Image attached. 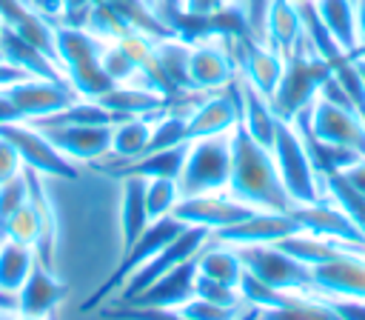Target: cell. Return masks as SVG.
<instances>
[{
    "instance_id": "cell-49",
    "label": "cell",
    "mask_w": 365,
    "mask_h": 320,
    "mask_svg": "<svg viewBox=\"0 0 365 320\" xmlns=\"http://www.w3.org/2000/svg\"><path fill=\"white\" fill-rule=\"evenodd\" d=\"M23 117H20V111H17V106L11 103V97L6 94V89H0V126H6V123H20Z\"/></svg>"
},
{
    "instance_id": "cell-20",
    "label": "cell",
    "mask_w": 365,
    "mask_h": 320,
    "mask_svg": "<svg viewBox=\"0 0 365 320\" xmlns=\"http://www.w3.org/2000/svg\"><path fill=\"white\" fill-rule=\"evenodd\" d=\"M97 103L111 111L114 123L125 117H154L171 106L168 97L140 83H114L103 97H97Z\"/></svg>"
},
{
    "instance_id": "cell-2",
    "label": "cell",
    "mask_w": 365,
    "mask_h": 320,
    "mask_svg": "<svg viewBox=\"0 0 365 320\" xmlns=\"http://www.w3.org/2000/svg\"><path fill=\"white\" fill-rule=\"evenodd\" d=\"M331 71H334L331 63L322 60L319 54H314V49L305 40L297 51H291L285 57L282 77H279V83L271 94L274 114L279 120L291 123L302 109H308L317 100V94H319L322 83L331 77Z\"/></svg>"
},
{
    "instance_id": "cell-48",
    "label": "cell",
    "mask_w": 365,
    "mask_h": 320,
    "mask_svg": "<svg viewBox=\"0 0 365 320\" xmlns=\"http://www.w3.org/2000/svg\"><path fill=\"white\" fill-rule=\"evenodd\" d=\"M339 174L345 177V183H348L354 191H359V194L365 197V157H359L356 163H351V166L342 169Z\"/></svg>"
},
{
    "instance_id": "cell-32",
    "label": "cell",
    "mask_w": 365,
    "mask_h": 320,
    "mask_svg": "<svg viewBox=\"0 0 365 320\" xmlns=\"http://www.w3.org/2000/svg\"><path fill=\"white\" fill-rule=\"evenodd\" d=\"M97 123H114V117L97 100H86V97L74 100L71 106H66L57 114H48L43 120H31V126H37V129H43V126H97Z\"/></svg>"
},
{
    "instance_id": "cell-7",
    "label": "cell",
    "mask_w": 365,
    "mask_h": 320,
    "mask_svg": "<svg viewBox=\"0 0 365 320\" xmlns=\"http://www.w3.org/2000/svg\"><path fill=\"white\" fill-rule=\"evenodd\" d=\"M211 240V231L208 229H200V226H185L171 243H165L154 257H148L128 280H125V286L111 297L114 300V306H123V303H128L137 291H143L145 286H151L157 277H163L165 271H171L174 266H180V263H185V260H191V257H197V251L205 246Z\"/></svg>"
},
{
    "instance_id": "cell-57",
    "label": "cell",
    "mask_w": 365,
    "mask_h": 320,
    "mask_svg": "<svg viewBox=\"0 0 365 320\" xmlns=\"http://www.w3.org/2000/svg\"><path fill=\"white\" fill-rule=\"evenodd\" d=\"M177 3H180V0H177Z\"/></svg>"
},
{
    "instance_id": "cell-43",
    "label": "cell",
    "mask_w": 365,
    "mask_h": 320,
    "mask_svg": "<svg viewBox=\"0 0 365 320\" xmlns=\"http://www.w3.org/2000/svg\"><path fill=\"white\" fill-rule=\"evenodd\" d=\"M194 294L205 297L211 303H222V306H245L237 286H228V283H220V280H211L202 274H197V280H194Z\"/></svg>"
},
{
    "instance_id": "cell-52",
    "label": "cell",
    "mask_w": 365,
    "mask_h": 320,
    "mask_svg": "<svg viewBox=\"0 0 365 320\" xmlns=\"http://www.w3.org/2000/svg\"><path fill=\"white\" fill-rule=\"evenodd\" d=\"M11 320H51V317H31V314H11Z\"/></svg>"
},
{
    "instance_id": "cell-50",
    "label": "cell",
    "mask_w": 365,
    "mask_h": 320,
    "mask_svg": "<svg viewBox=\"0 0 365 320\" xmlns=\"http://www.w3.org/2000/svg\"><path fill=\"white\" fill-rule=\"evenodd\" d=\"M354 6H356V40H359L354 57H365V0H354Z\"/></svg>"
},
{
    "instance_id": "cell-3",
    "label": "cell",
    "mask_w": 365,
    "mask_h": 320,
    "mask_svg": "<svg viewBox=\"0 0 365 320\" xmlns=\"http://www.w3.org/2000/svg\"><path fill=\"white\" fill-rule=\"evenodd\" d=\"M271 157L277 163L279 180L288 191V197L294 200V206H311L325 200V189H322V177L311 163V154L299 137V131L294 129V123L279 120L274 143H271Z\"/></svg>"
},
{
    "instance_id": "cell-36",
    "label": "cell",
    "mask_w": 365,
    "mask_h": 320,
    "mask_svg": "<svg viewBox=\"0 0 365 320\" xmlns=\"http://www.w3.org/2000/svg\"><path fill=\"white\" fill-rule=\"evenodd\" d=\"M259 320H336V314L331 311V306L322 297L299 294L288 306L259 311Z\"/></svg>"
},
{
    "instance_id": "cell-12",
    "label": "cell",
    "mask_w": 365,
    "mask_h": 320,
    "mask_svg": "<svg viewBox=\"0 0 365 320\" xmlns=\"http://www.w3.org/2000/svg\"><path fill=\"white\" fill-rule=\"evenodd\" d=\"M314 297L322 300H365V254L342 251L311 266Z\"/></svg>"
},
{
    "instance_id": "cell-5",
    "label": "cell",
    "mask_w": 365,
    "mask_h": 320,
    "mask_svg": "<svg viewBox=\"0 0 365 320\" xmlns=\"http://www.w3.org/2000/svg\"><path fill=\"white\" fill-rule=\"evenodd\" d=\"M185 229V223H180L174 214H165V217H157V220H151L148 226H145V231L120 254V263L111 269V274L94 289V294L80 306L83 311H94V309H100V303L103 300H108V297H114L123 286H125V280L148 260V257H154L165 243H171L180 231Z\"/></svg>"
},
{
    "instance_id": "cell-33",
    "label": "cell",
    "mask_w": 365,
    "mask_h": 320,
    "mask_svg": "<svg viewBox=\"0 0 365 320\" xmlns=\"http://www.w3.org/2000/svg\"><path fill=\"white\" fill-rule=\"evenodd\" d=\"M322 177V189H325V194L354 220V226L365 234V197L359 194V191H354L348 183H345V177L339 174V171H325V174H319Z\"/></svg>"
},
{
    "instance_id": "cell-1",
    "label": "cell",
    "mask_w": 365,
    "mask_h": 320,
    "mask_svg": "<svg viewBox=\"0 0 365 320\" xmlns=\"http://www.w3.org/2000/svg\"><path fill=\"white\" fill-rule=\"evenodd\" d=\"M231 197L257 209V211H291L294 200L288 197L271 149L259 146L242 126L231 131V177L228 189Z\"/></svg>"
},
{
    "instance_id": "cell-15",
    "label": "cell",
    "mask_w": 365,
    "mask_h": 320,
    "mask_svg": "<svg viewBox=\"0 0 365 320\" xmlns=\"http://www.w3.org/2000/svg\"><path fill=\"white\" fill-rule=\"evenodd\" d=\"M251 206L240 203L237 197H231L228 191H211V194H191V197H180L177 206H174V217L185 226H200V229H208V231H217V229H225L242 217H248Z\"/></svg>"
},
{
    "instance_id": "cell-38",
    "label": "cell",
    "mask_w": 365,
    "mask_h": 320,
    "mask_svg": "<svg viewBox=\"0 0 365 320\" xmlns=\"http://www.w3.org/2000/svg\"><path fill=\"white\" fill-rule=\"evenodd\" d=\"M248 306H222V303H211L205 297H191L180 306V311L188 317V320H240L242 311Z\"/></svg>"
},
{
    "instance_id": "cell-11",
    "label": "cell",
    "mask_w": 365,
    "mask_h": 320,
    "mask_svg": "<svg viewBox=\"0 0 365 320\" xmlns=\"http://www.w3.org/2000/svg\"><path fill=\"white\" fill-rule=\"evenodd\" d=\"M240 126V80L228 83L208 97H200L185 114V134L191 140L231 134Z\"/></svg>"
},
{
    "instance_id": "cell-16",
    "label": "cell",
    "mask_w": 365,
    "mask_h": 320,
    "mask_svg": "<svg viewBox=\"0 0 365 320\" xmlns=\"http://www.w3.org/2000/svg\"><path fill=\"white\" fill-rule=\"evenodd\" d=\"M294 231L302 229L291 211H251L248 217L211 231V240L228 246H262V243H277Z\"/></svg>"
},
{
    "instance_id": "cell-17",
    "label": "cell",
    "mask_w": 365,
    "mask_h": 320,
    "mask_svg": "<svg viewBox=\"0 0 365 320\" xmlns=\"http://www.w3.org/2000/svg\"><path fill=\"white\" fill-rule=\"evenodd\" d=\"M40 131L71 163H94V160H103L106 154H111L114 123H97V126H43Z\"/></svg>"
},
{
    "instance_id": "cell-6",
    "label": "cell",
    "mask_w": 365,
    "mask_h": 320,
    "mask_svg": "<svg viewBox=\"0 0 365 320\" xmlns=\"http://www.w3.org/2000/svg\"><path fill=\"white\" fill-rule=\"evenodd\" d=\"M242 269L251 271L254 277H259L262 283L279 289V291H294V294H314V283H311V266L294 260L291 254H285L282 249H277L274 243H262V246H234Z\"/></svg>"
},
{
    "instance_id": "cell-29",
    "label": "cell",
    "mask_w": 365,
    "mask_h": 320,
    "mask_svg": "<svg viewBox=\"0 0 365 320\" xmlns=\"http://www.w3.org/2000/svg\"><path fill=\"white\" fill-rule=\"evenodd\" d=\"M188 51H191V43L180 40L177 34L154 43V63L165 74V80L174 86V91H180V94L191 91V86H188Z\"/></svg>"
},
{
    "instance_id": "cell-23",
    "label": "cell",
    "mask_w": 365,
    "mask_h": 320,
    "mask_svg": "<svg viewBox=\"0 0 365 320\" xmlns=\"http://www.w3.org/2000/svg\"><path fill=\"white\" fill-rule=\"evenodd\" d=\"M0 49H3V60L11 63L14 69H20V71L29 74V77H51V80L63 77V69H60L46 51H40V49L31 46L29 40H23V37H20L14 29H9V26L0 29Z\"/></svg>"
},
{
    "instance_id": "cell-27",
    "label": "cell",
    "mask_w": 365,
    "mask_h": 320,
    "mask_svg": "<svg viewBox=\"0 0 365 320\" xmlns=\"http://www.w3.org/2000/svg\"><path fill=\"white\" fill-rule=\"evenodd\" d=\"M314 6L319 11L325 29L336 40V46L348 57H354L356 54V46H359V40H356V6H354V0H314Z\"/></svg>"
},
{
    "instance_id": "cell-13",
    "label": "cell",
    "mask_w": 365,
    "mask_h": 320,
    "mask_svg": "<svg viewBox=\"0 0 365 320\" xmlns=\"http://www.w3.org/2000/svg\"><path fill=\"white\" fill-rule=\"evenodd\" d=\"M6 94L11 97V103L17 106V111L26 123L57 114L66 106H71L74 100H80V94L68 86L66 77H57V80H51V77H23V80L11 83L6 89Z\"/></svg>"
},
{
    "instance_id": "cell-47",
    "label": "cell",
    "mask_w": 365,
    "mask_h": 320,
    "mask_svg": "<svg viewBox=\"0 0 365 320\" xmlns=\"http://www.w3.org/2000/svg\"><path fill=\"white\" fill-rule=\"evenodd\" d=\"M94 3H97V0H57V11H63L68 23H77V26H80L83 14H86Z\"/></svg>"
},
{
    "instance_id": "cell-28",
    "label": "cell",
    "mask_w": 365,
    "mask_h": 320,
    "mask_svg": "<svg viewBox=\"0 0 365 320\" xmlns=\"http://www.w3.org/2000/svg\"><path fill=\"white\" fill-rule=\"evenodd\" d=\"M242 271H245V269H242V260H240L237 249L228 246V243L208 240V243L197 251V274H202V277H211V280L237 286L240 277H242Z\"/></svg>"
},
{
    "instance_id": "cell-51",
    "label": "cell",
    "mask_w": 365,
    "mask_h": 320,
    "mask_svg": "<svg viewBox=\"0 0 365 320\" xmlns=\"http://www.w3.org/2000/svg\"><path fill=\"white\" fill-rule=\"evenodd\" d=\"M23 77H29V74H23V71L14 69L11 63L0 60V89H9L11 83H17V80H23Z\"/></svg>"
},
{
    "instance_id": "cell-25",
    "label": "cell",
    "mask_w": 365,
    "mask_h": 320,
    "mask_svg": "<svg viewBox=\"0 0 365 320\" xmlns=\"http://www.w3.org/2000/svg\"><path fill=\"white\" fill-rule=\"evenodd\" d=\"M103 46L106 43L100 37H94L88 29L77 23H63V26L54 23V49H57V63L63 71L71 66L88 63V60H100Z\"/></svg>"
},
{
    "instance_id": "cell-19",
    "label": "cell",
    "mask_w": 365,
    "mask_h": 320,
    "mask_svg": "<svg viewBox=\"0 0 365 320\" xmlns=\"http://www.w3.org/2000/svg\"><path fill=\"white\" fill-rule=\"evenodd\" d=\"M66 297V283L54 277V269H46L43 263L34 260L26 283L14 294V311L17 314H31V317H51V311L60 306Z\"/></svg>"
},
{
    "instance_id": "cell-55",
    "label": "cell",
    "mask_w": 365,
    "mask_h": 320,
    "mask_svg": "<svg viewBox=\"0 0 365 320\" xmlns=\"http://www.w3.org/2000/svg\"><path fill=\"white\" fill-rule=\"evenodd\" d=\"M0 60H3V49H0Z\"/></svg>"
},
{
    "instance_id": "cell-53",
    "label": "cell",
    "mask_w": 365,
    "mask_h": 320,
    "mask_svg": "<svg viewBox=\"0 0 365 320\" xmlns=\"http://www.w3.org/2000/svg\"><path fill=\"white\" fill-rule=\"evenodd\" d=\"M354 63H356V69H359V74L365 80V57H354Z\"/></svg>"
},
{
    "instance_id": "cell-56",
    "label": "cell",
    "mask_w": 365,
    "mask_h": 320,
    "mask_svg": "<svg viewBox=\"0 0 365 320\" xmlns=\"http://www.w3.org/2000/svg\"><path fill=\"white\" fill-rule=\"evenodd\" d=\"M242 314H245V311H242ZM240 320H242V317H240Z\"/></svg>"
},
{
    "instance_id": "cell-18",
    "label": "cell",
    "mask_w": 365,
    "mask_h": 320,
    "mask_svg": "<svg viewBox=\"0 0 365 320\" xmlns=\"http://www.w3.org/2000/svg\"><path fill=\"white\" fill-rule=\"evenodd\" d=\"M194 280H197V257L174 266L163 277H157L151 286L137 291L123 306H160V309H180L185 300L194 297Z\"/></svg>"
},
{
    "instance_id": "cell-39",
    "label": "cell",
    "mask_w": 365,
    "mask_h": 320,
    "mask_svg": "<svg viewBox=\"0 0 365 320\" xmlns=\"http://www.w3.org/2000/svg\"><path fill=\"white\" fill-rule=\"evenodd\" d=\"M3 240H14V243H23V246H31L37 243V214L26 197V203L9 217L6 223V231H3Z\"/></svg>"
},
{
    "instance_id": "cell-14",
    "label": "cell",
    "mask_w": 365,
    "mask_h": 320,
    "mask_svg": "<svg viewBox=\"0 0 365 320\" xmlns=\"http://www.w3.org/2000/svg\"><path fill=\"white\" fill-rule=\"evenodd\" d=\"M228 40V49L234 54V63H237V71L245 83H251L259 94H265L271 100L279 77H282V69H285V57L271 49L268 43H259L254 40L251 34H242V37H225Z\"/></svg>"
},
{
    "instance_id": "cell-8",
    "label": "cell",
    "mask_w": 365,
    "mask_h": 320,
    "mask_svg": "<svg viewBox=\"0 0 365 320\" xmlns=\"http://www.w3.org/2000/svg\"><path fill=\"white\" fill-rule=\"evenodd\" d=\"M0 137H6L17 149V154L23 160V169H31L43 177H60V180H74L80 174L77 166L63 151H57L51 146V140L37 126H31L26 120L0 126Z\"/></svg>"
},
{
    "instance_id": "cell-42",
    "label": "cell",
    "mask_w": 365,
    "mask_h": 320,
    "mask_svg": "<svg viewBox=\"0 0 365 320\" xmlns=\"http://www.w3.org/2000/svg\"><path fill=\"white\" fill-rule=\"evenodd\" d=\"M111 320H188L180 309H160V306H111L106 309Z\"/></svg>"
},
{
    "instance_id": "cell-45",
    "label": "cell",
    "mask_w": 365,
    "mask_h": 320,
    "mask_svg": "<svg viewBox=\"0 0 365 320\" xmlns=\"http://www.w3.org/2000/svg\"><path fill=\"white\" fill-rule=\"evenodd\" d=\"M20 171H23V160H20L17 149L6 137H0V183L17 177Z\"/></svg>"
},
{
    "instance_id": "cell-30",
    "label": "cell",
    "mask_w": 365,
    "mask_h": 320,
    "mask_svg": "<svg viewBox=\"0 0 365 320\" xmlns=\"http://www.w3.org/2000/svg\"><path fill=\"white\" fill-rule=\"evenodd\" d=\"M154 117H125V120L114 123V131H111V154H114V160H134V157L145 154Z\"/></svg>"
},
{
    "instance_id": "cell-26",
    "label": "cell",
    "mask_w": 365,
    "mask_h": 320,
    "mask_svg": "<svg viewBox=\"0 0 365 320\" xmlns=\"http://www.w3.org/2000/svg\"><path fill=\"white\" fill-rule=\"evenodd\" d=\"M145 211V180L143 177H123V194H120V234H123V251L145 231L148 226Z\"/></svg>"
},
{
    "instance_id": "cell-46",
    "label": "cell",
    "mask_w": 365,
    "mask_h": 320,
    "mask_svg": "<svg viewBox=\"0 0 365 320\" xmlns=\"http://www.w3.org/2000/svg\"><path fill=\"white\" fill-rule=\"evenodd\" d=\"M231 3H237V0H180V14L182 17H208V14L222 11Z\"/></svg>"
},
{
    "instance_id": "cell-4",
    "label": "cell",
    "mask_w": 365,
    "mask_h": 320,
    "mask_svg": "<svg viewBox=\"0 0 365 320\" xmlns=\"http://www.w3.org/2000/svg\"><path fill=\"white\" fill-rule=\"evenodd\" d=\"M231 177V134L191 140L177 177L180 197L225 191Z\"/></svg>"
},
{
    "instance_id": "cell-9",
    "label": "cell",
    "mask_w": 365,
    "mask_h": 320,
    "mask_svg": "<svg viewBox=\"0 0 365 320\" xmlns=\"http://www.w3.org/2000/svg\"><path fill=\"white\" fill-rule=\"evenodd\" d=\"M302 117L317 140L351 149L359 157H365V120L354 109L317 97L308 109H302Z\"/></svg>"
},
{
    "instance_id": "cell-22",
    "label": "cell",
    "mask_w": 365,
    "mask_h": 320,
    "mask_svg": "<svg viewBox=\"0 0 365 320\" xmlns=\"http://www.w3.org/2000/svg\"><path fill=\"white\" fill-rule=\"evenodd\" d=\"M240 126L265 149H271L274 143V134H277V126H279V117L274 114L271 109V100L265 94H259L251 83H245L240 74Z\"/></svg>"
},
{
    "instance_id": "cell-37",
    "label": "cell",
    "mask_w": 365,
    "mask_h": 320,
    "mask_svg": "<svg viewBox=\"0 0 365 320\" xmlns=\"http://www.w3.org/2000/svg\"><path fill=\"white\" fill-rule=\"evenodd\" d=\"M177 200H180L177 180H171V177H151V180H145V211H148V220L171 214Z\"/></svg>"
},
{
    "instance_id": "cell-21",
    "label": "cell",
    "mask_w": 365,
    "mask_h": 320,
    "mask_svg": "<svg viewBox=\"0 0 365 320\" xmlns=\"http://www.w3.org/2000/svg\"><path fill=\"white\" fill-rule=\"evenodd\" d=\"M29 183V203L37 214V243H34V260L46 269H54V246H57V211L51 206V197L46 191V177L23 169Z\"/></svg>"
},
{
    "instance_id": "cell-44",
    "label": "cell",
    "mask_w": 365,
    "mask_h": 320,
    "mask_svg": "<svg viewBox=\"0 0 365 320\" xmlns=\"http://www.w3.org/2000/svg\"><path fill=\"white\" fill-rule=\"evenodd\" d=\"M271 3L274 0H237V6L242 9V17H245L248 34L259 43H265V17H268Z\"/></svg>"
},
{
    "instance_id": "cell-54",
    "label": "cell",
    "mask_w": 365,
    "mask_h": 320,
    "mask_svg": "<svg viewBox=\"0 0 365 320\" xmlns=\"http://www.w3.org/2000/svg\"><path fill=\"white\" fill-rule=\"evenodd\" d=\"M11 314L14 311H0V320H11Z\"/></svg>"
},
{
    "instance_id": "cell-31",
    "label": "cell",
    "mask_w": 365,
    "mask_h": 320,
    "mask_svg": "<svg viewBox=\"0 0 365 320\" xmlns=\"http://www.w3.org/2000/svg\"><path fill=\"white\" fill-rule=\"evenodd\" d=\"M34 266V249L14 243V240H0V289L9 294H17V289L26 283L29 271Z\"/></svg>"
},
{
    "instance_id": "cell-41",
    "label": "cell",
    "mask_w": 365,
    "mask_h": 320,
    "mask_svg": "<svg viewBox=\"0 0 365 320\" xmlns=\"http://www.w3.org/2000/svg\"><path fill=\"white\" fill-rule=\"evenodd\" d=\"M26 197H29V183H26V174L23 171L17 177L0 183V240H3V231H6L9 217L26 203Z\"/></svg>"
},
{
    "instance_id": "cell-10",
    "label": "cell",
    "mask_w": 365,
    "mask_h": 320,
    "mask_svg": "<svg viewBox=\"0 0 365 320\" xmlns=\"http://www.w3.org/2000/svg\"><path fill=\"white\" fill-rule=\"evenodd\" d=\"M237 63L228 49V40L220 34H208L191 43L188 51V86L191 91H220L237 80Z\"/></svg>"
},
{
    "instance_id": "cell-40",
    "label": "cell",
    "mask_w": 365,
    "mask_h": 320,
    "mask_svg": "<svg viewBox=\"0 0 365 320\" xmlns=\"http://www.w3.org/2000/svg\"><path fill=\"white\" fill-rule=\"evenodd\" d=\"M100 66L106 69V74L114 80V83H131L137 77V63L117 46V43H106L103 46V54H100Z\"/></svg>"
},
{
    "instance_id": "cell-24",
    "label": "cell",
    "mask_w": 365,
    "mask_h": 320,
    "mask_svg": "<svg viewBox=\"0 0 365 320\" xmlns=\"http://www.w3.org/2000/svg\"><path fill=\"white\" fill-rule=\"evenodd\" d=\"M265 43L271 49H277L282 57H288L291 51H297L305 43L297 0H274L271 3L268 17H265Z\"/></svg>"
},
{
    "instance_id": "cell-35",
    "label": "cell",
    "mask_w": 365,
    "mask_h": 320,
    "mask_svg": "<svg viewBox=\"0 0 365 320\" xmlns=\"http://www.w3.org/2000/svg\"><path fill=\"white\" fill-rule=\"evenodd\" d=\"M237 289H240L242 303H245V306H254V309H259V311L288 306L294 297H299V294H294V291H279V289H274V286L262 283V280H259V277H254L251 271H242V277H240Z\"/></svg>"
},
{
    "instance_id": "cell-34",
    "label": "cell",
    "mask_w": 365,
    "mask_h": 320,
    "mask_svg": "<svg viewBox=\"0 0 365 320\" xmlns=\"http://www.w3.org/2000/svg\"><path fill=\"white\" fill-rule=\"evenodd\" d=\"M63 77H66L68 86H71L80 97H86V100H97V97H103V94L114 86V80L106 74V69L100 66V60H88V63L71 66V69L63 71Z\"/></svg>"
}]
</instances>
